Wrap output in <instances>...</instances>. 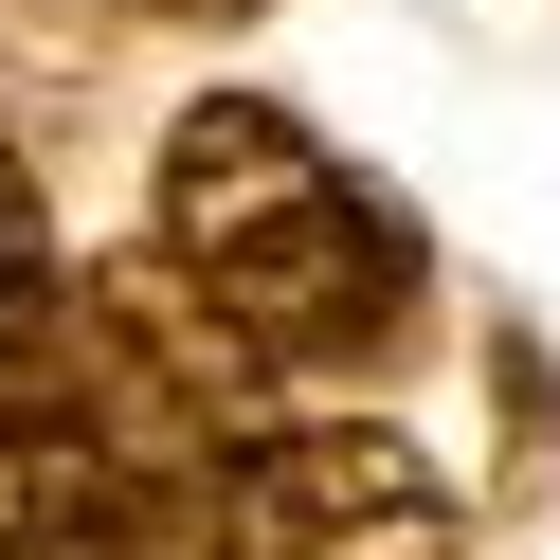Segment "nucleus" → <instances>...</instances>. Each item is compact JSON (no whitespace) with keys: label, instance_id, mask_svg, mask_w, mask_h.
I'll return each mask as SVG.
<instances>
[{"label":"nucleus","instance_id":"20e7f679","mask_svg":"<svg viewBox=\"0 0 560 560\" xmlns=\"http://www.w3.org/2000/svg\"><path fill=\"white\" fill-rule=\"evenodd\" d=\"M55 307H73V254H55V199H37V163H19V127H0V416L37 398Z\"/></svg>","mask_w":560,"mask_h":560},{"label":"nucleus","instance_id":"f257e3e1","mask_svg":"<svg viewBox=\"0 0 560 560\" xmlns=\"http://www.w3.org/2000/svg\"><path fill=\"white\" fill-rule=\"evenodd\" d=\"M145 271L254 380H362V362H398L416 307H434L416 218L326 145V127H290L271 91H199V109L163 127V163H145Z\"/></svg>","mask_w":560,"mask_h":560},{"label":"nucleus","instance_id":"f03ea898","mask_svg":"<svg viewBox=\"0 0 560 560\" xmlns=\"http://www.w3.org/2000/svg\"><path fill=\"white\" fill-rule=\"evenodd\" d=\"M182 560H470L434 452L380 416H271L218 488H199Z\"/></svg>","mask_w":560,"mask_h":560},{"label":"nucleus","instance_id":"7ed1b4c3","mask_svg":"<svg viewBox=\"0 0 560 560\" xmlns=\"http://www.w3.org/2000/svg\"><path fill=\"white\" fill-rule=\"evenodd\" d=\"M182 488H145L109 434H73L55 398L0 416V560H182Z\"/></svg>","mask_w":560,"mask_h":560},{"label":"nucleus","instance_id":"39448f33","mask_svg":"<svg viewBox=\"0 0 560 560\" xmlns=\"http://www.w3.org/2000/svg\"><path fill=\"white\" fill-rule=\"evenodd\" d=\"M109 19H182V37H235V19H271V0H109Z\"/></svg>","mask_w":560,"mask_h":560}]
</instances>
